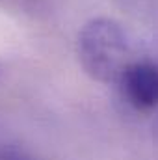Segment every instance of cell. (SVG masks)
Returning <instances> with one entry per match:
<instances>
[{"label": "cell", "instance_id": "obj_1", "mask_svg": "<svg viewBox=\"0 0 158 160\" xmlns=\"http://www.w3.org/2000/svg\"><path fill=\"white\" fill-rule=\"evenodd\" d=\"M82 69L97 82L117 86L125 69L138 60L134 39L116 19L93 17L78 32L77 41Z\"/></svg>", "mask_w": 158, "mask_h": 160}, {"label": "cell", "instance_id": "obj_2", "mask_svg": "<svg viewBox=\"0 0 158 160\" xmlns=\"http://www.w3.org/2000/svg\"><path fill=\"white\" fill-rule=\"evenodd\" d=\"M117 88L123 99L136 110L158 108V63L153 60H134L121 75Z\"/></svg>", "mask_w": 158, "mask_h": 160}]
</instances>
